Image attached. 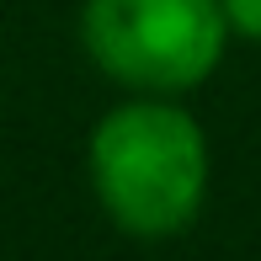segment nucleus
<instances>
[{
	"label": "nucleus",
	"instance_id": "2",
	"mask_svg": "<svg viewBox=\"0 0 261 261\" xmlns=\"http://www.w3.org/2000/svg\"><path fill=\"white\" fill-rule=\"evenodd\" d=\"M219 0H91L86 48L112 80L139 91H187L213 75L224 54Z\"/></svg>",
	"mask_w": 261,
	"mask_h": 261
},
{
	"label": "nucleus",
	"instance_id": "1",
	"mask_svg": "<svg viewBox=\"0 0 261 261\" xmlns=\"http://www.w3.org/2000/svg\"><path fill=\"white\" fill-rule=\"evenodd\" d=\"M91 181L117 229L139 240L181 234L208 187L203 134L181 107L128 101L91 139Z\"/></svg>",
	"mask_w": 261,
	"mask_h": 261
},
{
	"label": "nucleus",
	"instance_id": "3",
	"mask_svg": "<svg viewBox=\"0 0 261 261\" xmlns=\"http://www.w3.org/2000/svg\"><path fill=\"white\" fill-rule=\"evenodd\" d=\"M219 6L229 27H240L245 38H261V0H219Z\"/></svg>",
	"mask_w": 261,
	"mask_h": 261
}]
</instances>
